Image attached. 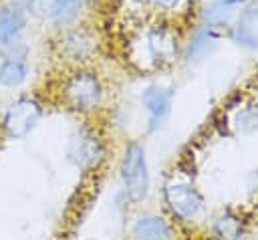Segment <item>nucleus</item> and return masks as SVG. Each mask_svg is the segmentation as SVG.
Instances as JSON below:
<instances>
[{
  "label": "nucleus",
  "mask_w": 258,
  "mask_h": 240,
  "mask_svg": "<svg viewBox=\"0 0 258 240\" xmlns=\"http://www.w3.org/2000/svg\"><path fill=\"white\" fill-rule=\"evenodd\" d=\"M135 240H169V228L159 216H141L133 226Z\"/></svg>",
  "instance_id": "10"
},
{
  "label": "nucleus",
  "mask_w": 258,
  "mask_h": 240,
  "mask_svg": "<svg viewBox=\"0 0 258 240\" xmlns=\"http://www.w3.org/2000/svg\"><path fill=\"white\" fill-rule=\"evenodd\" d=\"M28 77V63L18 54H8L0 61V85L6 89L20 87Z\"/></svg>",
  "instance_id": "9"
},
{
  "label": "nucleus",
  "mask_w": 258,
  "mask_h": 240,
  "mask_svg": "<svg viewBox=\"0 0 258 240\" xmlns=\"http://www.w3.org/2000/svg\"><path fill=\"white\" fill-rule=\"evenodd\" d=\"M62 95H64V101L73 109H77V111L93 109L101 101V85H99V79L93 73H87V71L73 73L64 81Z\"/></svg>",
  "instance_id": "3"
},
{
  "label": "nucleus",
  "mask_w": 258,
  "mask_h": 240,
  "mask_svg": "<svg viewBox=\"0 0 258 240\" xmlns=\"http://www.w3.org/2000/svg\"><path fill=\"white\" fill-rule=\"evenodd\" d=\"M8 4L28 16V10H30V6H32V0H8Z\"/></svg>",
  "instance_id": "15"
},
{
  "label": "nucleus",
  "mask_w": 258,
  "mask_h": 240,
  "mask_svg": "<svg viewBox=\"0 0 258 240\" xmlns=\"http://www.w3.org/2000/svg\"><path fill=\"white\" fill-rule=\"evenodd\" d=\"M101 153H103V147H101L99 139H97L93 133L81 131V133H77V135L71 139L69 157H71L77 165H81V167L95 165V163L101 159Z\"/></svg>",
  "instance_id": "7"
},
{
  "label": "nucleus",
  "mask_w": 258,
  "mask_h": 240,
  "mask_svg": "<svg viewBox=\"0 0 258 240\" xmlns=\"http://www.w3.org/2000/svg\"><path fill=\"white\" fill-rule=\"evenodd\" d=\"M62 46H64V52L75 58V61H81L85 58L89 52H91V38L87 36V32L83 30H75V32H69L62 40Z\"/></svg>",
  "instance_id": "11"
},
{
  "label": "nucleus",
  "mask_w": 258,
  "mask_h": 240,
  "mask_svg": "<svg viewBox=\"0 0 258 240\" xmlns=\"http://www.w3.org/2000/svg\"><path fill=\"white\" fill-rule=\"evenodd\" d=\"M40 117H42L40 105L34 99L20 97L8 105L2 119V127L10 139H24L30 131H34Z\"/></svg>",
  "instance_id": "1"
},
{
  "label": "nucleus",
  "mask_w": 258,
  "mask_h": 240,
  "mask_svg": "<svg viewBox=\"0 0 258 240\" xmlns=\"http://www.w3.org/2000/svg\"><path fill=\"white\" fill-rule=\"evenodd\" d=\"M165 200L169 208L179 218H191L202 208V198L196 192V188L187 184H167L165 186Z\"/></svg>",
  "instance_id": "6"
},
{
  "label": "nucleus",
  "mask_w": 258,
  "mask_h": 240,
  "mask_svg": "<svg viewBox=\"0 0 258 240\" xmlns=\"http://www.w3.org/2000/svg\"><path fill=\"white\" fill-rule=\"evenodd\" d=\"M143 105L149 115V129H157L169 115L171 91L163 89V87H149L143 93Z\"/></svg>",
  "instance_id": "8"
},
{
  "label": "nucleus",
  "mask_w": 258,
  "mask_h": 240,
  "mask_svg": "<svg viewBox=\"0 0 258 240\" xmlns=\"http://www.w3.org/2000/svg\"><path fill=\"white\" fill-rule=\"evenodd\" d=\"M121 177L125 192L131 200H143L149 188V177H147V161H145V151L139 143H129L123 165H121Z\"/></svg>",
  "instance_id": "2"
},
{
  "label": "nucleus",
  "mask_w": 258,
  "mask_h": 240,
  "mask_svg": "<svg viewBox=\"0 0 258 240\" xmlns=\"http://www.w3.org/2000/svg\"><path fill=\"white\" fill-rule=\"evenodd\" d=\"M212 46H214V38L210 36V30L198 32L196 38L189 42V46H187V50H185V58H187V61H198V58L204 56Z\"/></svg>",
  "instance_id": "12"
},
{
  "label": "nucleus",
  "mask_w": 258,
  "mask_h": 240,
  "mask_svg": "<svg viewBox=\"0 0 258 240\" xmlns=\"http://www.w3.org/2000/svg\"><path fill=\"white\" fill-rule=\"evenodd\" d=\"M26 30V14L10 4L0 6V48L14 50Z\"/></svg>",
  "instance_id": "5"
},
{
  "label": "nucleus",
  "mask_w": 258,
  "mask_h": 240,
  "mask_svg": "<svg viewBox=\"0 0 258 240\" xmlns=\"http://www.w3.org/2000/svg\"><path fill=\"white\" fill-rule=\"evenodd\" d=\"M145 2H149L157 10H173L179 4V0H145Z\"/></svg>",
  "instance_id": "14"
},
{
  "label": "nucleus",
  "mask_w": 258,
  "mask_h": 240,
  "mask_svg": "<svg viewBox=\"0 0 258 240\" xmlns=\"http://www.w3.org/2000/svg\"><path fill=\"white\" fill-rule=\"evenodd\" d=\"M216 232L222 240H232L238 236L240 232V222L234 218V216H222L216 224Z\"/></svg>",
  "instance_id": "13"
},
{
  "label": "nucleus",
  "mask_w": 258,
  "mask_h": 240,
  "mask_svg": "<svg viewBox=\"0 0 258 240\" xmlns=\"http://www.w3.org/2000/svg\"><path fill=\"white\" fill-rule=\"evenodd\" d=\"M139 42H141V54L145 56V61L155 63V65L169 61L175 52V38L165 26L147 28L141 34Z\"/></svg>",
  "instance_id": "4"
}]
</instances>
